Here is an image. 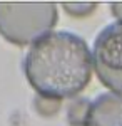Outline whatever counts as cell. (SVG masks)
<instances>
[{
	"label": "cell",
	"instance_id": "3",
	"mask_svg": "<svg viewBox=\"0 0 122 126\" xmlns=\"http://www.w3.org/2000/svg\"><path fill=\"white\" fill-rule=\"evenodd\" d=\"M90 54L100 82L122 96V20L109 24L99 32Z\"/></svg>",
	"mask_w": 122,
	"mask_h": 126
},
{
	"label": "cell",
	"instance_id": "4",
	"mask_svg": "<svg viewBox=\"0 0 122 126\" xmlns=\"http://www.w3.org/2000/svg\"><path fill=\"white\" fill-rule=\"evenodd\" d=\"M82 126H122V96L117 93L99 94L89 103Z\"/></svg>",
	"mask_w": 122,
	"mask_h": 126
},
{
	"label": "cell",
	"instance_id": "5",
	"mask_svg": "<svg viewBox=\"0 0 122 126\" xmlns=\"http://www.w3.org/2000/svg\"><path fill=\"white\" fill-rule=\"evenodd\" d=\"M64 10H67L74 17H87L95 10V2H62Z\"/></svg>",
	"mask_w": 122,
	"mask_h": 126
},
{
	"label": "cell",
	"instance_id": "1",
	"mask_svg": "<svg viewBox=\"0 0 122 126\" xmlns=\"http://www.w3.org/2000/svg\"><path fill=\"white\" fill-rule=\"evenodd\" d=\"M30 86L45 99L79 94L92 76V54L72 32H52L37 40L24 59Z\"/></svg>",
	"mask_w": 122,
	"mask_h": 126
},
{
	"label": "cell",
	"instance_id": "6",
	"mask_svg": "<svg viewBox=\"0 0 122 126\" xmlns=\"http://www.w3.org/2000/svg\"><path fill=\"white\" fill-rule=\"evenodd\" d=\"M110 9H112L114 15L119 20H122V2H112L110 3Z\"/></svg>",
	"mask_w": 122,
	"mask_h": 126
},
{
	"label": "cell",
	"instance_id": "2",
	"mask_svg": "<svg viewBox=\"0 0 122 126\" xmlns=\"http://www.w3.org/2000/svg\"><path fill=\"white\" fill-rule=\"evenodd\" d=\"M57 19L54 2H0V35L17 46L45 37Z\"/></svg>",
	"mask_w": 122,
	"mask_h": 126
}]
</instances>
